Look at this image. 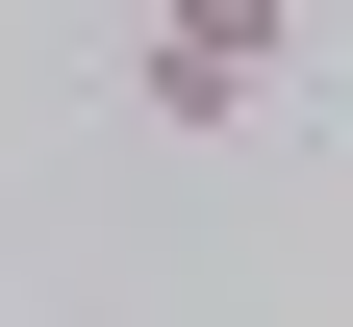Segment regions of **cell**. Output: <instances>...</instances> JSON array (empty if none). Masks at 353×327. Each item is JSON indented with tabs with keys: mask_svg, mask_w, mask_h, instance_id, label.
<instances>
[{
	"mask_svg": "<svg viewBox=\"0 0 353 327\" xmlns=\"http://www.w3.org/2000/svg\"><path fill=\"white\" fill-rule=\"evenodd\" d=\"M278 76H303V0H152V25H126V101H152L176 151L278 126Z\"/></svg>",
	"mask_w": 353,
	"mask_h": 327,
	"instance_id": "1",
	"label": "cell"
}]
</instances>
